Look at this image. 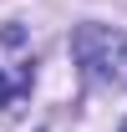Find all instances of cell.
Returning a JSON list of instances; mask_svg holds the SVG:
<instances>
[{
    "instance_id": "1",
    "label": "cell",
    "mask_w": 127,
    "mask_h": 132,
    "mask_svg": "<svg viewBox=\"0 0 127 132\" xmlns=\"http://www.w3.org/2000/svg\"><path fill=\"white\" fill-rule=\"evenodd\" d=\"M71 56L76 66L102 86H127V31L112 26H76L71 31Z\"/></svg>"
},
{
    "instance_id": "2",
    "label": "cell",
    "mask_w": 127,
    "mask_h": 132,
    "mask_svg": "<svg viewBox=\"0 0 127 132\" xmlns=\"http://www.w3.org/2000/svg\"><path fill=\"white\" fill-rule=\"evenodd\" d=\"M31 41L20 26H5L0 31V107H15L26 92H31Z\"/></svg>"
},
{
    "instance_id": "3",
    "label": "cell",
    "mask_w": 127,
    "mask_h": 132,
    "mask_svg": "<svg viewBox=\"0 0 127 132\" xmlns=\"http://www.w3.org/2000/svg\"><path fill=\"white\" fill-rule=\"evenodd\" d=\"M117 132H127V117H122V127H117Z\"/></svg>"
}]
</instances>
